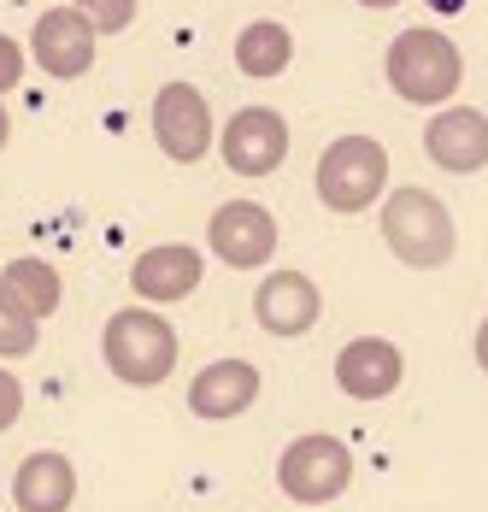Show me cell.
Wrapping results in <instances>:
<instances>
[{
  "label": "cell",
  "instance_id": "24",
  "mask_svg": "<svg viewBox=\"0 0 488 512\" xmlns=\"http://www.w3.org/2000/svg\"><path fill=\"white\" fill-rule=\"evenodd\" d=\"M359 6H400V0H359Z\"/></svg>",
  "mask_w": 488,
  "mask_h": 512
},
{
  "label": "cell",
  "instance_id": "13",
  "mask_svg": "<svg viewBox=\"0 0 488 512\" xmlns=\"http://www.w3.org/2000/svg\"><path fill=\"white\" fill-rule=\"evenodd\" d=\"M130 289L142 295V301H189L200 289V254L195 248H183V242H165V248H147L136 259V271H130Z\"/></svg>",
  "mask_w": 488,
  "mask_h": 512
},
{
  "label": "cell",
  "instance_id": "10",
  "mask_svg": "<svg viewBox=\"0 0 488 512\" xmlns=\"http://www.w3.org/2000/svg\"><path fill=\"white\" fill-rule=\"evenodd\" d=\"M424 154L436 159L441 171L471 177L488 165V118L477 106H447L424 124Z\"/></svg>",
  "mask_w": 488,
  "mask_h": 512
},
{
  "label": "cell",
  "instance_id": "12",
  "mask_svg": "<svg viewBox=\"0 0 488 512\" xmlns=\"http://www.w3.org/2000/svg\"><path fill=\"white\" fill-rule=\"evenodd\" d=\"M400 371H406V359L383 336H359V342H347L342 354H336V383H342L353 401H383V395H394L400 389Z\"/></svg>",
  "mask_w": 488,
  "mask_h": 512
},
{
  "label": "cell",
  "instance_id": "14",
  "mask_svg": "<svg viewBox=\"0 0 488 512\" xmlns=\"http://www.w3.org/2000/svg\"><path fill=\"white\" fill-rule=\"evenodd\" d=\"M253 401H259V371L247 359H212L195 383H189V407L200 418H236Z\"/></svg>",
  "mask_w": 488,
  "mask_h": 512
},
{
  "label": "cell",
  "instance_id": "19",
  "mask_svg": "<svg viewBox=\"0 0 488 512\" xmlns=\"http://www.w3.org/2000/svg\"><path fill=\"white\" fill-rule=\"evenodd\" d=\"M30 348H36V324L0 295V359H24Z\"/></svg>",
  "mask_w": 488,
  "mask_h": 512
},
{
  "label": "cell",
  "instance_id": "15",
  "mask_svg": "<svg viewBox=\"0 0 488 512\" xmlns=\"http://www.w3.org/2000/svg\"><path fill=\"white\" fill-rule=\"evenodd\" d=\"M77 495V471L65 454H30L12 477V501L24 512H65Z\"/></svg>",
  "mask_w": 488,
  "mask_h": 512
},
{
  "label": "cell",
  "instance_id": "17",
  "mask_svg": "<svg viewBox=\"0 0 488 512\" xmlns=\"http://www.w3.org/2000/svg\"><path fill=\"white\" fill-rule=\"evenodd\" d=\"M289 59H294V36L277 18H253L236 36V65L247 77H277V71H289Z\"/></svg>",
  "mask_w": 488,
  "mask_h": 512
},
{
  "label": "cell",
  "instance_id": "18",
  "mask_svg": "<svg viewBox=\"0 0 488 512\" xmlns=\"http://www.w3.org/2000/svg\"><path fill=\"white\" fill-rule=\"evenodd\" d=\"M71 6L95 24V36H124L136 24V0H71Z\"/></svg>",
  "mask_w": 488,
  "mask_h": 512
},
{
  "label": "cell",
  "instance_id": "7",
  "mask_svg": "<svg viewBox=\"0 0 488 512\" xmlns=\"http://www.w3.org/2000/svg\"><path fill=\"white\" fill-rule=\"evenodd\" d=\"M218 148H224V165L236 177H265V171H277L283 154H289V124L271 106H242L224 124V142Z\"/></svg>",
  "mask_w": 488,
  "mask_h": 512
},
{
  "label": "cell",
  "instance_id": "1",
  "mask_svg": "<svg viewBox=\"0 0 488 512\" xmlns=\"http://www.w3.org/2000/svg\"><path fill=\"white\" fill-rule=\"evenodd\" d=\"M459 83H465V59H459V48L441 30L418 24V30H400L389 42V89L400 101L447 106Z\"/></svg>",
  "mask_w": 488,
  "mask_h": 512
},
{
  "label": "cell",
  "instance_id": "3",
  "mask_svg": "<svg viewBox=\"0 0 488 512\" xmlns=\"http://www.w3.org/2000/svg\"><path fill=\"white\" fill-rule=\"evenodd\" d=\"M383 242L412 271L447 265L453 259V212L430 189H394L389 201H383Z\"/></svg>",
  "mask_w": 488,
  "mask_h": 512
},
{
  "label": "cell",
  "instance_id": "6",
  "mask_svg": "<svg viewBox=\"0 0 488 512\" xmlns=\"http://www.w3.org/2000/svg\"><path fill=\"white\" fill-rule=\"evenodd\" d=\"M30 59L59 77V83H71V77H83L89 65H95V24L77 12V6H48L42 18H36V30H30Z\"/></svg>",
  "mask_w": 488,
  "mask_h": 512
},
{
  "label": "cell",
  "instance_id": "22",
  "mask_svg": "<svg viewBox=\"0 0 488 512\" xmlns=\"http://www.w3.org/2000/svg\"><path fill=\"white\" fill-rule=\"evenodd\" d=\"M477 365H483V371H488V318H483V324H477Z\"/></svg>",
  "mask_w": 488,
  "mask_h": 512
},
{
  "label": "cell",
  "instance_id": "4",
  "mask_svg": "<svg viewBox=\"0 0 488 512\" xmlns=\"http://www.w3.org/2000/svg\"><path fill=\"white\" fill-rule=\"evenodd\" d=\"M383 189H389V154H383V142L342 136V142L324 148V159H318V201L330 206V212H359V206L383 201Z\"/></svg>",
  "mask_w": 488,
  "mask_h": 512
},
{
  "label": "cell",
  "instance_id": "16",
  "mask_svg": "<svg viewBox=\"0 0 488 512\" xmlns=\"http://www.w3.org/2000/svg\"><path fill=\"white\" fill-rule=\"evenodd\" d=\"M0 295L24 312L30 324H42L48 312H59V271H53L48 259L24 254V259H12V265H0Z\"/></svg>",
  "mask_w": 488,
  "mask_h": 512
},
{
  "label": "cell",
  "instance_id": "21",
  "mask_svg": "<svg viewBox=\"0 0 488 512\" xmlns=\"http://www.w3.org/2000/svg\"><path fill=\"white\" fill-rule=\"evenodd\" d=\"M24 412V389H18V377L0 365V430H12V418Z\"/></svg>",
  "mask_w": 488,
  "mask_h": 512
},
{
  "label": "cell",
  "instance_id": "2",
  "mask_svg": "<svg viewBox=\"0 0 488 512\" xmlns=\"http://www.w3.org/2000/svg\"><path fill=\"white\" fill-rule=\"evenodd\" d=\"M100 354L112 365V377L136 383V389H153L171 377L177 365V330L147 307H124L106 318V336H100Z\"/></svg>",
  "mask_w": 488,
  "mask_h": 512
},
{
  "label": "cell",
  "instance_id": "20",
  "mask_svg": "<svg viewBox=\"0 0 488 512\" xmlns=\"http://www.w3.org/2000/svg\"><path fill=\"white\" fill-rule=\"evenodd\" d=\"M18 83H24V48L12 36H0V95L18 89Z\"/></svg>",
  "mask_w": 488,
  "mask_h": 512
},
{
  "label": "cell",
  "instance_id": "8",
  "mask_svg": "<svg viewBox=\"0 0 488 512\" xmlns=\"http://www.w3.org/2000/svg\"><path fill=\"white\" fill-rule=\"evenodd\" d=\"M206 242H212V254L224 259V265L253 271V265H265V259L277 254V218L259 201H230L212 212Z\"/></svg>",
  "mask_w": 488,
  "mask_h": 512
},
{
  "label": "cell",
  "instance_id": "5",
  "mask_svg": "<svg viewBox=\"0 0 488 512\" xmlns=\"http://www.w3.org/2000/svg\"><path fill=\"white\" fill-rule=\"evenodd\" d=\"M277 483H283V495L300 501V507H324V501H336L347 483H353V454H347V442L336 436H300L283 448V460H277Z\"/></svg>",
  "mask_w": 488,
  "mask_h": 512
},
{
  "label": "cell",
  "instance_id": "11",
  "mask_svg": "<svg viewBox=\"0 0 488 512\" xmlns=\"http://www.w3.org/2000/svg\"><path fill=\"white\" fill-rule=\"evenodd\" d=\"M318 312H324V301H318V283L306 271H271L253 295V318L271 336H306L318 324Z\"/></svg>",
  "mask_w": 488,
  "mask_h": 512
},
{
  "label": "cell",
  "instance_id": "23",
  "mask_svg": "<svg viewBox=\"0 0 488 512\" xmlns=\"http://www.w3.org/2000/svg\"><path fill=\"white\" fill-rule=\"evenodd\" d=\"M6 136H12V124H6V106H0V148H6Z\"/></svg>",
  "mask_w": 488,
  "mask_h": 512
},
{
  "label": "cell",
  "instance_id": "9",
  "mask_svg": "<svg viewBox=\"0 0 488 512\" xmlns=\"http://www.w3.org/2000/svg\"><path fill=\"white\" fill-rule=\"evenodd\" d=\"M153 136H159V148L165 159H200L212 148V106L200 95L195 83H165L159 89V101H153Z\"/></svg>",
  "mask_w": 488,
  "mask_h": 512
}]
</instances>
